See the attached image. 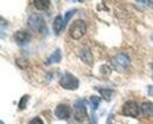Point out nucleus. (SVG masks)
I'll return each mask as SVG.
<instances>
[{
    "label": "nucleus",
    "mask_w": 153,
    "mask_h": 124,
    "mask_svg": "<svg viewBox=\"0 0 153 124\" xmlns=\"http://www.w3.org/2000/svg\"><path fill=\"white\" fill-rule=\"evenodd\" d=\"M59 84L66 90H76L79 88V80L71 73L66 71L59 80Z\"/></svg>",
    "instance_id": "obj_1"
},
{
    "label": "nucleus",
    "mask_w": 153,
    "mask_h": 124,
    "mask_svg": "<svg viewBox=\"0 0 153 124\" xmlns=\"http://www.w3.org/2000/svg\"><path fill=\"white\" fill-rule=\"evenodd\" d=\"M86 33V23L84 20H76L70 27V35L74 40H79Z\"/></svg>",
    "instance_id": "obj_2"
},
{
    "label": "nucleus",
    "mask_w": 153,
    "mask_h": 124,
    "mask_svg": "<svg viewBox=\"0 0 153 124\" xmlns=\"http://www.w3.org/2000/svg\"><path fill=\"white\" fill-rule=\"evenodd\" d=\"M28 27L34 31V32H38V33H42L45 31V27H46V22L44 18L39 14H32L30 18H28Z\"/></svg>",
    "instance_id": "obj_3"
},
{
    "label": "nucleus",
    "mask_w": 153,
    "mask_h": 124,
    "mask_svg": "<svg viewBox=\"0 0 153 124\" xmlns=\"http://www.w3.org/2000/svg\"><path fill=\"white\" fill-rule=\"evenodd\" d=\"M72 115L74 117V120L78 122H82L86 116H87V112H86V106H85V102L82 100H78L74 106H73V110H72Z\"/></svg>",
    "instance_id": "obj_4"
},
{
    "label": "nucleus",
    "mask_w": 153,
    "mask_h": 124,
    "mask_svg": "<svg viewBox=\"0 0 153 124\" xmlns=\"http://www.w3.org/2000/svg\"><path fill=\"white\" fill-rule=\"evenodd\" d=\"M140 112V108L135 101H128L123 106V114L130 117H138Z\"/></svg>",
    "instance_id": "obj_5"
},
{
    "label": "nucleus",
    "mask_w": 153,
    "mask_h": 124,
    "mask_svg": "<svg viewBox=\"0 0 153 124\" xmlns=\"http://www.w3.org/2000/svg\"><path fill=\"white\" fill-rule=\"evenodd\" d=\"M54 115L59 120H67L72 115V108L70 106H67V104H59L56 108Z\"/></svg>",
    "instance_id": "obj_6"
},
{
    "label": "nucleus",
    "mask_w": 153,
    "mask_h": 124,
    "mask_svg": "<svg viewBox=\"0 0 153 124\" xmlns=\"http://www.w3.org/2000/svg\"><path fill=\"white\" fill-rule=\"evenodd\" d=\"M113 62L117 65V67H120V68L125 69V68H127L130 66L131 60H130V56L127 54L119 53L115 55V57L113 59Z\"/></svg>",
    "instance_id": "obj_7"
},
{
    "label": "nucleus",
    "mask_w": 153,
    "mask_h": 124,
    "mask_svg": "<svg viewBox=\"0 0 153 124\" xmlns=\"http://www.w3.org/2000/svg\"><path fill=\"white\" fill-rule=\"evenodd\" d=\"M14 41L18 43V45H25V43H28L32 39V34L28 32V31H18L14 35H13Z\"/></svg>",
    "instance_id": "obj_8"
},
{
    "label": "nucleus",
    "mask_w": 153,
    "mask_h": 124,
    "mask_svg": "<svg viewBox=\"0 0 153 124\" xmlns=\"http://www.w3.org/2000/svg\"><path fill=\"white\" fill-rule=\"evenodd\" d=\"M79 56L80 59L86 63V65H92L93 63V56H92V53L90 52V49L87 48H81L79 51Z\"/></svg>",
    "instance_id": "obj_9"
},
{
    "label": "nucleus",
    "mask_w": 153,
    "mask_h": 124,
    "mask_svg": "<svg viewBox=\"0 0 153 124\" xmlns=\"http://www.w3.org/2000/svg\"><path fill=\"white\" fill-rule=\"evenodd\" d=\"M65 28V23H64V19L61 15H57L54 20H53V31H54V33L59 35L60 34V32L62 31Z\"/></svg>",
    "instance_id": "obj_10"
},
{
    "label": "nucleus",
    "mask_w": 153,
    "mask_h": 124,
    "mask_svg": "<svg viewBox=\"0 0 153 124\" xmlns=\"http://www.w3.org/2000/svg\"><path fill=\"white\" fill-rule=\"evenodd\" d=\"M140 110L143 112L144 116H147V117H152L153 116V103L152 102H144L141 106H140Z\"/></svg>",
    "instance_id": "obj_11"
},
{
    "label": "nucleus",
    "mask_w": 153,
    "mask_h": 124,
    "mask_svg": "<svg viewBox=\"0 0 153 124\" xmlns=\"http://www.w3.org/2000/svg\"><path fill=\"white\" fill-rule=\"evenodd\" d=\"M50 4H51L50 0H34V1H33L34 7H36L37 10H39V11H45V10H47V8L50 7Z\"/></svg>",
    "instance_id": "obj_12"
},
{
    "label": "nucleus",
    "mask_w": 153,
    "mask_h": 124,
    "mask_svg": "<svg viewBox=\"0 0 153 124\" xmlns=\"http://www.w3.org/2000/svg\"><path fill=\"white\" fill-rule=\"evenodd\" d=\"M60 61H61V52H60V49H56V52L48 57L46 63L52 65V63H59Z\"/></svg>",
    "instance_id": "obj_13"
},
{
    "label": "nucleus",
    "mask_w": 153,
    "mask_h": 124,
    "mask_svg": "<svg viewBox=\"0 0 153 124\" xmlns=\"http://www.w3.org/2000/svg\"><path fill=\"white\" fill-rule=\"evenodd\" d=\"M98 90H99L100 95L104 97L105 101H111V97H112V95H113V90H112V89L100 88V89H98Z\"/></svg>",
    "instance_id": "obj_14"
},
{
    "label": "nucleus",
    "mask_w": 153,
    "mask_h": 124,
    "mask_svg": "<svg viewBox=\"0 0 153 124\" xmlns=\"http://www.w3.org/2000/svg\"><path fill=\"white\" fill-rule=\"evenodd\" d=\"M90 103H91V106H92V110L96 111L98 109V106L100 104V97H97V96H91L90 97Z\"/></svg>",
    "instance_id": "obj_15"
},
{
    "label": "nucleus",
    "mask_w": 153,
    "mask_h": 124,
    "mask_svg": "<svg viewBox=\"0 0 153 124\" xmlns=\"http://www.w3.org/2000/svg\"><path fill=\"white\" fill-rule=\"evenodd\" d=\"M16 63H17V66H18L19 68H21V69H25V68L28 66V61H27L26 59H17Z\"/></svg>",
    "instance_id": "obj_16"
},
{
    "label": "nucleus",
    "mask_w": 153,
    "mask_h": 124,
    "mask_svg": "<svg viewBox=\"0 0 153 124\" xmlns=\"http://www.w3.org/2000/svg\"><path fill=\"white\" fill-rule=\"evenodd\" d=\"M76 12V10H71V11H68V12H66V14H65V18H64V23H65V26L67 25V22L71 20V18L74 15V13Z\"/></svg>",
    "instance_id": "obj_17"
},
{
    "label": "nucleus",
    "mask_w": 153,
    "mask_h": 124,
    "mask_svg": "<svg viewBox=\"0 0 153 124\" xmlns=\"http://www.w3.org/2000/svg\"><path fill=\"white\" fill-rule=\"evenodd\" d=\"M27 101H28V95H25V96H22V97H21L19 104H18V106H19V110H24V109L26 108Z\"/></svg>",
    "instance_id": "obj_18"
},
{
    "label": "nucleus",
    "mask_w": 153,
    "mask_h": 124,
    "mask_svg": "<svg viewBox=\"0 0 153 124\" xmlns=\"http://www.w3.org/2000/svg\"><path fill=\"white\" fill-rule=\"evenodd\" d=\"M100 73H101V74H105V75L111 74V68H110V66H107V65L101 66V67H100Z\"/></svg>",
    "instance_id": "obj_19"
},
{
    "label": "nucleus",
    "mask_w": 153,
    "mask_h": 124,
    "mask_svg": "<svg viewBox=\"0 0 153 124\" xmlns=\"http://www.w3.org/2000/svg\"><path fill=\"white\" fill-rule=\"evenodd\" d=\"M28 124H44V122H42V120L40 117H34L28 122Z\"/></svg>",
    "instance_id": "obj_20"
},
{
    "label": "nucleus",
    "mask_w": 153,
    "mask_h": 124,
    "mask_svg": "<svg viewBox=\"0 0 153 124\" xmlns=\"http://www.w3.org/2000/svg\"><path fill=\"white\" fill-rule=\"evenodd\" d=\"M90 124H98V118H97V116L94 114L91 115V123Z\"/></svg>",
    "instance_id": "obj_21"
},
{
    "label": "nucleus",
    "mask_w": 153,
    "mask_h": 124,
    "mask_svg": "<svg viewBox=\"0 0 153 124\" xmlns=\"http://www.w3.org/2000/svg\"><path fill=\"white\" fill-rule=\"evenodd\" d=\"M147 91H149V95L153 97V86H149V89H147Z\"/></svg>",
    "instance_id": "obj_22"
},
{
    "label": "nucleus",
    "mask_w": 153,
    "mask_h": 124,
    "mask_svg": "<svg viewBox=\"0 0 153 124\" xmlns=\"http://www.w3.org/2000/svg\"><path fill=\"white\" fill-rule=\"evenodd\" d=\"M0 124H5V123H4V122H2V121H1V122H0Z\"/></svg>",
    "instance_id": "obj_23"
},
{
    "label": "nucleus",
    "mask_w": 153,
    "mask_h": 124,
    "mask_svg": "<svg viewBox=\"0 0 153 124\" xmlns=\"http://www.w3.org/2000/svg\"><path fill=\"white\" fill-rule=\"evenodd\" d=\"M152 69H153V62H152Z\"/></svg>",
    "instance_id": "obj_24"
},
{
    "label": "nucleus",
    "mask_w": 153,
    "mask_h": 124,
    "mask_svg": "<svg viewBox=\"0 0 153 124\" xmlns=\"http://www.w3.org/2000/svg\"><path fill=\"white\" fill-rule=\"evenodd\" d=\"M152 79H153V76H152Z\"/></svg>",
    "instance_id": "obj_25"
}]
</instances>
